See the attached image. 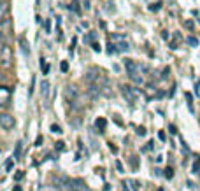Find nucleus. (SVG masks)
Masks as SVG:
<instances>
[{"label": "nucleus", "mask_w": 200, "mask_h": 191, "mask_svg": "<svg viewBox=\"0 0 200 191\" xmlns=\"http://www.w3.org/2000/svg\"><path fill=\"white\" fill-rule=\"evenodd\" d=\"M109 46H107V53L109 55H112V53H125V51H128V41H127V37L125 35H120V34H112V35L109 37Z\"/></svg>", "instance_id": "nucleus-1"}, {"label": "nucleus", "mask_w": 200, "mask_h": 191, "mask_svg": "<svg viewBox=\"0 0 200 191\" xmlns=\"http://www.w3.org/2000/svg\"><path fill=\"white\" fill-rule=\"evenodd\" d=\"M53 182L58 191H74L70 177H53Z\"/></svg>", "instance_id": "nucleus-2"}, {"label": "nucleus", "mask_w": 200, "mask_h": 191, "mask_svg": "<svg viewBox=\"0 0 200 191\" xmlns=\"http://www.w3.org/2000/svg\"><path fill=\"white\" fill-rule=\"evenodd\" d=\"M121 95L127 98V102L130 104H135L139 97H141V91L135 90V88H132V86H121Z\"/></svg>", "instance_id": "nucleus-3"}, {"label": "nucleus", "mask_w": 200, "mask_h": 191, "mask_svg": "<svg viewBox=\"0 0 200 191\" xmlns=\"http://www.w3.org/2000/svg\"><path fill=\"white\" fill-rule=\"evenodd\" d=\"M63 95H65V100H67L69 104H74V102H76V100H77L79 97H81V93H79V90L76 88V86H72V84L65 88Z\"/></svg>", "instance_id": "nucleus-4"}, {"label": "nucleus", "mask_w": 200, "mask_h": 191, "mask_svg": "<svg viewBox=\"0 0 200 191\" xmlns=\"http://www.w3.org/2000/svg\"><path fill=\"white\" fill-rule=\"evenodd\" d=\"M0 125H2L4 130H11L14 126V118L9 116V114H0Z\"/></svg>", "instance_id": "nucleus-5"}, {"label": "nucleus", "mask_w": 200, "mask_h": 191, "mask_svg": "<svg viewBox=\"0 0 200 191\" xmlns=\"http://www.w3.org/2000/svg\"><path fill=\"white\" fill-rule=\"evenodd\" d=\"M2 63L4 67H9L11 63V48L5 42H2Z\"/></svg>", "instance_id": "nucleus-6"}, {"label": "nucleus", "mask_w": 200, "mask_h": 191, "mask_svg": "<svg viewBox=\"0 0 200 191\" xmlns=\"http://www.w3.org/2000/svg\"><path fill=\"white\" fill-rule=\"evenodd\" d=\"M72 186H74V191H91L83 179H72Z\"/></svg>", "instance_id": "nucleus-7"}, {"label": "nucleus", "mask_w": 200, "mask_h": 191, "mask_svg": "<svg viewBox=\"0 0 200 191\" xmlns=\"http://www.w3.org/2000/svg\"><path fill=\"white\" fill-rule=\"evenodd\" d=\"M95 126L98 128V132L102 133V132L105 130V126H107V119H105V118H97V119H95Z\"/></svg>", "instance_id": "nucleus-8"}, {"label": "nucleus", "mask_w": 200, "mask_h": 191, "mask_svg": "<svg viewBox=\"0 0 200 191\" xmlns=\"http://www.w3.org/2000/svg\"><path fill=\"white\" fill-rule=\"evenodd\" d=\"M181 41H183L181 34H179V32H176V34H174V41L169 44V46H170V49H177V46H179V42H181Z\"/></svg>", "instance_id": "nucleus-9"}, {"label": "nucleus", "mask_w": 200, "mask_h": 191, "mask_svg": "<svg viewBox=\"0 0 200 191\" xmlns=\"http://www.w3.org/2000/svg\"><path fill=\"white\" fill-rule=\"evenodd\" d=\"M21 153H23V140H20L16 144V149H14V160H21Z\"/></svg>", "instance_id": "nucleus-10"}, {"label": "nucleus", "mask_w": 200, "mask_h": 191, "mask_svg": "<svg viewBox=\"0 0 200 191\" xmlns=\"http://www.w3.org/2000/svg\"><path fill=\"white\" fill-rule=\"evenodd\" d=\"M41 93H42V97L48 100V95H49V83L48 81H42V84H41Z\"/></svg>", "instance_id": "nucleus-11"}, {"label": "nucleus", "mask_w": 200, "mask_h": 191, "mask_svg": "<svg viewBox=\"0 0 200 191\" xmlns=\"http://www.w3.org/2000/svg\"><path fill=\"white\" fill-rule=\"evenodd\" d=\"M95 39H97V32H90V34H86V35H84V42L91 46L93 42H97Z\"/></svg>", "instance_id": "nucleus-12"}, {"label": "nucleus", "mask_w": 200, "mask_h": 191, "mask_svg": "<svg viewBox=\"0 0 200 191\" xmlns=\"http://www.w3.org/2000/svg\"><path fill=\"white\" fill-rule=\"evenodd\" d=\"M7 2H2V9H0V21L7 19Z\"/></svg>", "instance_id": "nucleus-13"}, {"label": "nucleus", "mask_w": 200, "mask_h": 191, "mask_svg": "<svg viewBox=\"0 0 200 191\" xmlns=\"http://www.w3.org/2000/svg\"><path fill=\"white\" fill-rule=\"evenodd\" d=\"M9 27H11V21H9V18H7V19L2 21V35L4 37L9 35Z\"/></svg>", "instance_id": "nucleus-14"}, {"label": "nucleus", "mask_w": 200, "mask_h": 191, "mask_svg": "<svg viewBox=\"0 0 200 191\" xmlns=\"http://www.w3.org/2000/svg\"><path fill=\"white\" fill-rule=\"evenodd\" d=\"M130 79H132L134 83H137V84H142L144 83V77L142 76H139V72H137V74H130Z\"/></svg>", "instance_id": "nucleus-15"}, {"label": "nucleus", "mask_w": 200, "mask_h": 191, "mask_svg": "<svg viewBox=\"0 0 200 191\" xmlns=\"http://www.w3.org/2000/svg\"><path fill=\"white\" fill-rule=\"evenodd\" d=\"M193 174H197L200 177V156H197V160L193 163Z\"/></svg>", "instance_id": "nucleus-16"}, {"label": "nucleus", "mask_w": 200, "mask_h": 191, "mask_svg": "<svg viewBox=\"0 0 200 191\" xmlns=\"http://www.w3.org/2000/svg\"><path fill=\"white\" fill-rule=\"evenodd\" d=\"M12 167H14V158H9L7 161H5V165H4V168H5V172H11Z\"/></svg>", "instance_id": "nucleus-17"}, {"label": "nucleus", "mask_w": 200, "mask_h": 191, "mask_svg": "<svg viewBox=\"0 0 200 191\" xmlns=\"http://www.w3.org/2000/svg\"><path fill=\"white\" fill-rule=\"evenodd\" d=\"M186 42L190 44V46H193V48H197V46H198V39H197V37H188V39H186Z\"/></svg>", "instance_id": "nucleus-18"}, {"label": "nucleus", "mask_w": 200, "mask_h": 191, "mask_svg": "<svg viewBox=\"0 0 200 191\" xmlns=\"http://www.w3.org/2000/svg\"><path fill=\"white\" fill-rule=\"evenodd\" d=\"M184 97H186V100H188V107H190V111L193 112V97H191V93H184Z\"/></svg>", "instance_id": "nucleus-19"}, {"label": "nucleus", "mask_w": 200, "mask_h": 191, "mask_svg": "<svg viewBox=\"0 0 200 191\" xmlns=\"http://www.w3.org/2000/svg\"><path fill=\"white\" fill-rule=\"evenodd\" d=\"M160 9H162V2H155V4L149 5V11H153V12H156V11H160Z\"/></svg>", "instance_id": "nucleus-20"}, {"label": "nucleus", "mask_w": 200, "mask_h": 191, "mask_svg": "<svg viewBox=\"0 0 200 191\" xmlns=\"http://www.w3.org/2000/svg\"><path fill=\"white\" fill-rule=\"evenodd\" d=\"M23 177H25V172H23V170H18V172L14 174V181L20 182V181H23Z\"/></svg>", "instance_id": "nucleus-21"}, {"label": "nucleus", "mask_w": 200, "mask_h": 191, "mask_svg": "<svg viewBox=\"0 0 200 191\" xmlns=\"http://www.w3.org/2000/svg\"><path fill=\"white\" fill-rule=\"evenodd\" d=\"M20 42H21V49H23V53H25V55H28V53H30V48H27L25 37H21V39H20Z\"/></svg>", "instance_id": "nucleus-22"}, {"label": "nucleus", "mask_w": 200, "mask_h": 191, "mask_svg": "<svg viewBox=\"0 0 200 191\" xmlns=\"http://www.w3.org/2000/svg\"><path fill=\"white\" fill-rule=\"evenodd\" d=\"M165 179H172V177H174V170L170 168V167H167V168H165Z\"/></svg>", "instance_id": "nucleus-23"}, {"label": "nucleus", "mask_w": 200, "mask_h": 191, "mask_svg": "<svg viewBox=\"0 0 200 191\" xmlns=\"http://www.w3.org/2000/svg\"><path fill=\"white\" fill-rule=\"evenodd\" d=\"M128 184L132 186V189H134V191H139V189H141V184L137 182V181H134V179H132V181H128Z\"/></svg>", "instance_id": "nucleus-24"}, {"label": "nucleus", "mask_w": 200, "mask_h": 191, "mask_svg": "<svg viewBox=\"0 0 200 191\" xmlns=\"http://www.w3.org/2000/svg\"><path fill=\"white\" fill-rule=\"evenodd\" d=\"M44 30H46V34H51V19L44 21Z\"/></svg>", "instance_id": "nucleus-25"}, {"label": "nucleus", "mask_w": 200, "mask_h": 191, "mask_svg": "<svg viewBox=\"0 0 200 191\" xmlns=\"http://www.w3.org/2000/svg\"><path fill=\"white\" fill-rule=\"evenodd\" d=\"M51 132H53V133H62L63 130L60 128V125H51Z\"/></svg>", "instance_id": "nucleus-26"}, {"label": "nucleus", "mask_w": 200, "mask_h": 191, "mask_svg": "<svg viewBox=\"0 0 200 191\" xmlns=\"http://www.w3.org/2000/svg\"><path fill=\"white\" fill-rule=\"evenodd\" d=\"M183 27H184V28H188V30H193V28H195L193 21H190V19H186V21L183 23Z\"/></svg>", "instance_id": "nucleus-27"}, {"label": "nucleus", "mask_w": 200, "mask_h": 191, "mask_svg": "<svg viewBox=\"0 0 200 191\" xmlns=\"http://www.w3.org/2000/svg\"><path fill=\"white\" fill-rule=\"evenodd\" d=\"M69 9H72L74 12H79V11H81V9H79V5H77V2H72L70 5H69Z\"/></svg>", "instance_id": "nucleus-28"}, {"label": "nucleus", "mask_w": 200, "mask_h": 191, "mask_svg": "<svg viewBox=\"0 0 200 191\" xmlns=\"http://www.w3.org/2000/svg\"><path fill=\"white\" fill-rule=\"evenodd\" d=\"M153 146H155V140H149V142H148V146H144V147H142V151H151Z\"/></svg>", "instance_id": "nucleus-29"}, {"label": "nucleus", "mask_w": 200, "mask_h": 191, "mask_svg": "<svg viewBox=\"0 0 200 191\" xmlns=\"http://www.w3.org/2000/svg\"><path fill=\"white\" fill-rule=\"evenodd\" d=\"M56 149H58V151H63V149H65V142L63 140H58L56 142Z\"/></svg>", "instance_id": "nucleus-30"}, {"label": "nucleus", "mask_w": 200, "mask_h": 191, "mask_svg": "<svg viewBox=\"0 0 200 191\" xmlns=\"http://www.w3.org/2000/svg\"><path fill=\"white\" fill-rule=\"evenodd\" d=\"M137 135L144 137V135H146V128H144V126H139V128H137Z\"/></svg>", "instance_id": "nucleus-31"}, {"label": "nucleus", "mask_w": 200, "mask_h": 191, "mask_svg": "<svg viewBox=\"0 0 200 191\" xmlns=\"http://www.w3.org/2000/svg\"><path fill=\"white\" fill-rule=\"evenodd\" d=\"M42 142H44L42 135H39V137H37V139H35V146H37V147H39V146H42Z\"/></svg>", "instance_id": "nucleus-32"}, {"label": "nucleus", "mask_w": 200, "mask_h": 191, "mask_svg": "<svg viewBox=\"0 0 200 191\" xmlns=\"http://www.w3.org/2000/svg\"><path fill=\"white\" fill-rule=\"evenodd\" d=\"M60 69H62V72H67V70H69V63H67V62H62Z\"/></svg>", "instance_id": "nucleus-33"}, {"label": "nucleus", "mask_w": 200, "mask_h": 191, "mask_svg": "<svg viewBox=\"0 0 200 191\" xmlns=\"http://www.w3.org/2000/svg\"><path fill=\"white\" fill-rule=\"evenodd\" d=\"M130 163H132L134 168H137V156H132V158H130Z\"/></svg>", "instance_id": "nucleus-34"}, {"label": "nucleus", "mask_w": 200, "mask_h": 191, "mask_svg": "<svg viewBox=\"0 0 200 191\" xmlns=\"http://www.w3.org/2000/svg\"><path fill=\"white\" fill-rule=\"evenodd\" d=\"M91 49H93V51H100L102 48H100V44H98V42H93V44H91Z\"/></svg>", "instance_id": "nucleus-35"}, {"label": "nucleus", "mask_w": 200, "mask_h": 191, "mask_svg": "<svg viewBox=\"0 0 200 191\" xmlns=\"http://www.w3.org/2000/svg\"><path fill=\"white\" fill-rule=\"evenodd\" d=\"M167 74H170V69L167 67V69H163V74H162V79H167Z\"/></svg>", "instance_id": "nucleus-36"}, {"label": "nucleus", "mask_w": 200, "mask_h": 191, "mask_svg": "<svg viewBox=\"0 0 200 191\" xmlns=\"http://www.w3.org/2000/svg\"><path fill=\"white\" fill-rule=\"evenodd\" d=\"M169 130H170V133H172V135L177 133V130H176V126H174V125H170V126H169Z\"/></svg>", "instance_id": "nucleus-37"}, {"label": "nucleus", "mask_w": 200, "mask_h": 191, "mask_svg": "<svg viewBox=\"0 0 200 191\" xmlns=\"http://www.w3.org/2000/svg\"><path fill=\"white\" fill-rule=\"evenodd\" d=\"M158 139H160V140H165V132H158Z\"/></svg>", "instance_id": "nucleus-38"}, {"label": "nucleus", "mask_w": 200, "mask_h": 191, "mask_svg": "<svg viewBox=\"0 0 200 191\" xmlns=\"http://www.w3.org/2000/svg\"><path fill=\"white\" fill-rule=\"evenodd\" d=\"M109 149H111L112 153H118V147H116V146H112V144H109Z\"/></svg>", "instance_id": "nucleus-39"}, {"label": "nucleus", "mask_w": 200, "mask_h": 191, "mask_svg": "<svg viewBox=\"0 0 200 191\" xmlns=\"http://www.w3.org/2000/svg\"><path fill=\"white\" fill-rule=\"evenodd\" d=\"M116 168L120 170V172H123V165H121L120 161H116Z\"/></svg>", "instance_id": "nucleus-40"}, {"label": "nucleus", "mask_w": 200, "mask_h": 191, "mask_svg": "<svg viewBox=\"0 0 200 191\" xmlns=\"http://www.w3.org/2000/svg\"><path fill=\"white\" fill-rule=\"evenodd\" d=\"M84 9H90V0H84Z\"/></svg>", "instance_id": "nucleus-41"}, {"label": "nucleus", "mask_w": 200, "mask_h": 191, "mask_svg": "<svg viewBox=\"0 0 200 191\" xmlns=\"http://www.w3.org/2000/svg\"><path fill=\"white\" fill-rule=\"evenodd\" d=\"M12 191H23V188H21V186H14V189H12Z\"/></svg>", "instance_id": "nucleus-42"}, {"label": "nucleus", "mask_w": 200, "mask_h": 191, "mask_svg": "<svg viewBox=\"0 0 200 191\" xmlns=\"http://www.w3.org/2000/svg\"><path fill=\"white\" fill-rule=\"evenodd\" d=\"M123 191H128V188H127V184H125V188H123Z\"/></svg>", "instance_id": "nucleus-43"}]
</instances>
